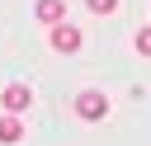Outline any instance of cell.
Segmentation results:
<instances>
[{"mask_svg": "<svg viewBox=\"0 0 151 146\" xmlns=\"http://www.w3.org/2000/svg\"><path fill=\"white\" fill-rule=\"evenodd\" d=\"M85 5H90L94 14H113V9H118V0H85Z\"/></svg>", "mask_w": 151, "mask_h": 146, "instance_id": "cell-6", "label": "cell"}, {"mask_svg": "<svg viewBox=\"0 0 151 146\" xmlns=\"http://www.w3.org/2000/svg\"><path fill=\"white\" fill-rule=\"evenodd\" d=\"M33 14H38L42 24H52V28H57V24H66V19H61V14H66V0H38V5H33Z\"/></svg>", "mask_w": 151, "mask_h": 146, "instance_id": "cell-4", "label": "cell"}, {"mask_svg": "<svg viewBox=\"0 0 151 146\" xmlns=\"http://www.w3.org/2000/svg\"><path fill=\"white\" fill-rule=\"evenodd\" d=\"M137 52H142V57H151V28H142V33H137Z\"/></svg>", "mask_w": 151, "mask_h": 146, "instance_id": "cell-7", "label": "cell"}, {"mask_svg": "<svg viewBox=\"0 0 151 146\" xmlns=\"http://www.w3.org/2000/svg\"><path fill=\"white\" fill-rule=\"evenodd\" d=\"M80 42H85V33H80L76 24H57V28H52V47H57V52H80Z\"/></svg>", "mask_w": 151, "mask_h": 146, "instance_id": "cell-2", "label": "cell"}, {"mask_svg": "<svg viewBox=\"0 0 151 146\" xmlns=\"http://www.w3.org/2000/svg\"><path fill=\"white\" fill-rule=\"evenodd\" d=\"M76 113L90 118V122H99V118L109 113V99H104L99 89H80V94H76Z\"/></svg>", "mask_w": 151, "mask_h": 146, "instance_id": "cell-1", "label": "cell"}, {"mask_svg": "<svg viewBox=\"0 0 151 146\" xmlns=\"http://www.w3.org/2000/svg\"><path fill=\"white\" fill-rule=\"evenodd\" d=\"M0 141H5V146L24 141V127H19V118H14V113H5V118H0Z\"/></svg>", "mask_w": 151, "mask_h": 146, "instance_id": "cell-5", "label": "cell"}, {"mask_svg": "<svg viewBox=\"0 0 151 146\" xmlns=\"http://www.w3.org/2000/svg\"><path fill=\"white\" fill-rule=\"evenodd\" d=\"M0 104H5V113H24V108L33 104V89H28V85H5Z\"/></svg>", "mask_w": 151, "mask_h": 146, "instance_id": "cell-3", "label": "cell"}]
</instances>
